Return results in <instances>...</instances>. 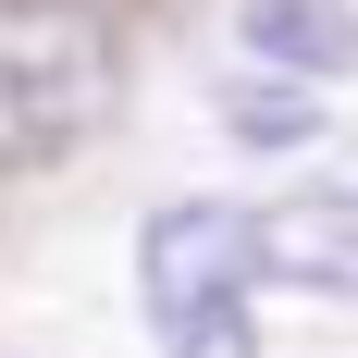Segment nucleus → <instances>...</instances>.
I'll return each instance as SVG.
<instances>
[{"mask_svg": "<svg viewBox=\"0 0 358 358\" xmlns=\"http://www.w3.org/2000/svg\"><path fill=\"white\" fill-rule=\"evenodd\" d=\"M136 285H148V322L161 346H248V309H259V210H222V198H173L136 248Z\"/></svg>", "mask_w": 358, "mask_h": 358, "instance_id": "2", "label": "nucleus"}, {"mask_svg": "<svg viewBox=\"0 0 358 358\" xmlns=\"http://www.w3.org/2000/svg\"><path fill=\"white\" fill-rule=\"evenodd\" d=\"M111 111V25L87 0H0V173H50Z\"/></svg>", "mask_w": 358, "mask_h": 358, "instance_id": "1", "label": "nucleus"}, {"mask_svg": "<svg viewBox=\"0 0 358 358\" xmlns=\"http://www.w3.org/2000/svg\"><path fill=\"white\" fill-rule=\"evenodd\" d=\"M248 62H272V74H346L358 62V13L346 0H248Z\"/></svg>", "mask_w": 358, "mask_h": 358, "instance_id": "4", "label": "nucleus"}, {"mask_svg": "<svg viewBox=\"0 0 358 358\" xmlns=\"http://www.w3.org/2000/svg\"><path fill=\"white\" fill-rule=\"evenodd\" d=\"M222 124L248 148H296L309 136V99H296V87H222Z\"/></svg>", "mask_w": 358, "mask_h": 358, "instance_id": "5", "label": "nucleus"}, {"mask_svg": "<svg viewBox=\"0 0 358 358\" xmlns=\"http://www.w3.org/2000/svg\"><path fill=\"white\" fill-rule=\"evenodd\" d=\"M259 285L358 296V185H322V198H285V210H259Z\"/></svg>", "mask_w": 358, "mask_h": 358, "instance_id": "3", "label": "nucleus"}]
</instances>
